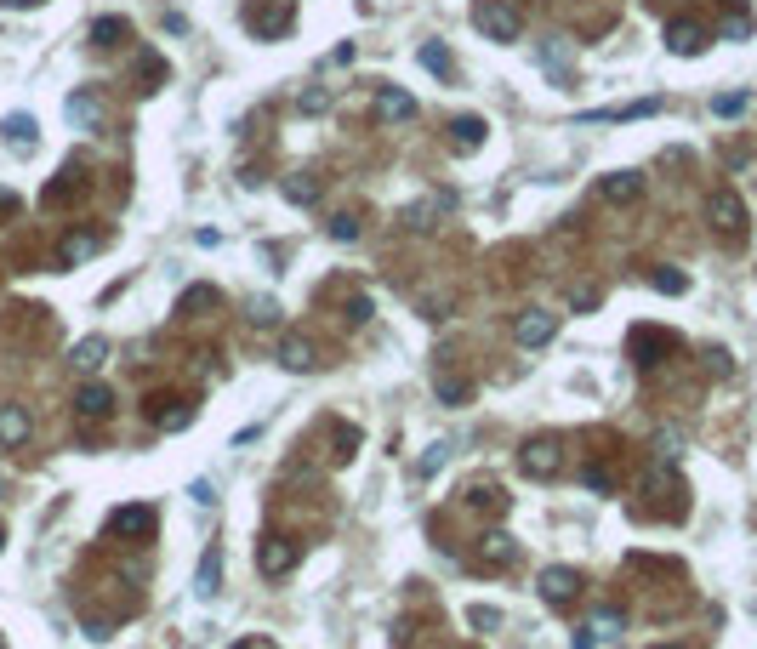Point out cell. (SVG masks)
Masks as SVG:
<instances>
[{"mask_svg":"<svg viewBox=\"0 0 757 649\" xmlns=\"http://www.w3.org/2000/svg\"><path fill=\"white\" fill-rule=\"evenodd\" d=\"M576 586H581V576H576L569 564L541 569V598H547V604H569V598H576Z\"/></svg>","mask_w":757,"mask_h":649,"instance_id":"obj_7","label":"cell"},{"mask_svg":"<svg viewBox=\"0 0 757 649\" xmlns=\"http://www.w3.org/2000/svg\"><path fill=\"white\" fill-rule=\"evenodd\" d=\"M541 57H547V63H552V69H564V63H569V52H564V46H559V40H552V46H541Z\"/></svg>","mask_w":757,"mask_h":649,"instance_id":"obj_37","label":"cell"},{"mask_svg":"<svg viewBox=\"0 0 757 649\" xmlns=\"http://www.w3.org/2000/svg\"><path fill=\"white\" fill-rule=\"evenodd\" d=\"M120 35H126V18H97L91 23V46H120Z\"/></svg>","mask_w":757,"mask_h":649,"instance_id":"obj_22","label":"cell"},{"mask_svg":"<svg viewBox=\"0 0 757 649\" xmlns=\"http://www.w3.org/2000/svg\"><path fill=\"white\" fill-rule=\"evenodd\" d=\"M667 46H672L677 57H701L706 52V29L694 23V18H672L667 23Z\"/></svg>","mask_w":757,"mask_h":649,"instance_id":"obj_4","label":"cell"},{"mask_svg":"<svg viewBox=\"0 0 757 649\" xmlns=\"http://www.w3.org/2000/svg\"><path fill=\"white\" fill-rule=\"evenodd\" d=\"M280 365H285V370H307V365H314V342L290 331L285 342H280Z\"/></svg>","mask_w":757,"mask_h":649,"instance_id":"obj_15","label":"cell"},{"mask_svg":"<svg viewBox=\"0 0 757 649\" xmlns=\"http://www.w3.org/2000/svg\"><path fill=\"white\" fill-rule=\"evenodd\" d=\"M108 359V336H86V342H74V365L80 370H97Z\"/></svg>","mask_w":757,"mask_h":649,"instance_id":"obj_19","label":"cell"},{"mask_svg":"<svg viewBox=\"0 0 757 649\" xmlns=\"http://www.w3.org/2000/svg\"><path fill=\"white\" fill-rule=\"evenodd\" d=\"M598 194H604L610 206H632V199L643 194V177L638 172H610L604 182H598Z\"/></svg>","mask_w":757,"mask_h":649,"instance_id":"obj_9","label":"cell"},{"mask_svg":"<svg viewBox=\"0 0 757 649\" xmlns=\"http://www.w3.org/2000/svg\"><path fill=\"white\" fill-rule=\"evenodd\" d=\"M655 649H672V644H655Z\"/></svg>","mask_w":757,"mask_h":649,"instance_id":"obj_41","label":"cell"},{"mask_svg":"<svg viewBox=\"0 0 757 649\" xmlns=\"http://www.w3.org/2000/svg\"><path fill=\"white\" fill-rule=\"evenodd\" d=\"M69 194H74V182H69V172H63V177H57V182H52V189H46V194H40V206H63V199H69Z\"/></svg>","mask_w":757,"mask_h":649,"instance_id":"obj_30","label":"cell"},{"mask_svg":"<svg viewBox=\"0 0 757 649\" xmlns=\"http://www.w3.org/2000/svg\"><path fill=\"white\" fill-rule=\"evenodd\" d=\"M410 114H416V97H410V91L376 86V120H382V126H399V120H410Z\"/></svg>","mask_w":757,"mask_h":649,"instance_id":"obj_6","label":"cell"},{"mask_svg":"<svg viewBox=\"0 0 757 649\" xmlns=\"http://www.w3.org/2000/svg\"><path fill=\"white\" fill-rule=\"evenodd\" d=\"M586 490H604V496H610V490H615V473H610V468H586Z\"/></svg>","mask_w":757,"mask_h":649,"instance_id":"obj_33","label":"cell"},{"mask_svg":"<svg viewBox=\"0 0 757 649\" xmlns=\"http://www.w3.org/2000/svg\"><path fill=\"white\" fill-rule=\"evenodd\" d=\"M216 569H223V547H206V559H199V576H194V593H199V598L216 593Z\"/></svg>","mask_w":757,"mask_h":649,"instance_id":"obj_17","label":"cell"},{"mask_svg":"<svg viewBox=\"0 0 757 649\" xmlns=\"http://www.w3.org/2000/svg\"><path fill=\"white\" fill-rule=\"evenodd\" d=\"M467 393H473V388H467L461 376H439V399H444V405H461Z\"/></svg>","mask_w":757,"mask_h":649,"instance_id":"obj_27","label":"cell"},{"mask_svg":"<svg viewBox=\"0 0 757 649\" xmlns=\"http://www.w3.org/2000/svg\"><path fill=\"white\" fill-rule=\"evenodd\" d=\"M712 108H718V114H723V120H729V114H740V108H746V97H735V91H729V97H718Z\"/></svg>","mask_w":757,"mask_h":649,"instance_id":"obj_36","label":"cell"},{"mask_svg":"<svg viewBox=\"0 0 757 649\" xmlns=\"http://www.w3.org/2000/svg\"><path fill=\"white\" fill-rule=\"evenodd\" d=\"M450 131H456V148H461V154H473L478 143H484V131H490V126H484L478 114H456V120H450Z\"/></svg>","mask_w":757,"mask_h":649,"instance_id":"obj_14","label":"cell"},{"mask_svg":"<svg viewBox=\"0 0 757 649\" xmlns=\"http://www.w3.org/2000/svg\"><path fill=\"white\" fill-rule=\"evenodd\" d=\"M148 524H154V513H148V507H137V513H120L114 518V530H148Z\"/></svg>","mask_w":757,"mask_h":649,"instance_id":"obj_31","label":"cell"},{"mask_svg":"<svg viewBox=\"0 0 757 649\" xmlns=\"http://www.w3.org/2000/svg\"><path fill=\"white\" fill-rule=\"evenodd\" d=\"M444 451H450V444H427V456H422V473H433L444 461Z\"/></svg>","mask_w":757,"mask_h":649,"instance_id":"obj_38","label":"cell"},{"mask_svg":"<svg viewBox=\"0 0 757 649\" xmlns=\"http://www.w3.org/2000/svg\"><path fill=\"white\" fill-rule=\"evenodd\" d=\"M649 280H655V291H667V297H684V291H689V280H684V274H672V268H655Z\"/></svg>","mask_w":757,"mask_h":649,"instance_id":"obj_26","label":"cell"},{"mask_svg":"<svg viewBox=\"0 0 757 649\" xmlns=\"http://www.w3.org/2000/svg\"><path fill=\"white\" fill-rule=\"evenodd\" d=\"M484 559H490V564H496V559L507 564V559H513V535H490V541H484Z\"/></svg>","mask_w":757,"mask_h":649,"instance_id":"obj_29","label":"cell"},{"mask_svg":"<svg viewBox=\"0 0 757 649\" xmlns=\"http://www.w3.org/2000/svg\"><path fill=\"white\" fill-rule=\"evenodd\" d=\"M0 6H12V12H23V6H35V0H0Z\"/></svg>","mask_w":757,"mask_h":649,"instance_id":"obj_39","label":"cell"},{"mask_svg":"<svg viewBox=\"0 0 757 649\" xmlns=\"http://www.w3.org/2000/svg\"><path fill=\"white\" fill-rule=\"evenodd\" d=\"M199 308H216V291H211V285H194V291H182L177 314H199Z\"/></svg>","mask_w":757,"mask_h":649,"instance_id":"obj_24","label":"cell"},{"mask_svg":"<svg viewBox=\"0 0 757 649\" xmlns=\"http://www.w3.org/2000/svg\"><path fill=\"white\" fill-rule=\"evenodd\" d=\"M319 108H331V91H302V114H319Z\"/></svg>","mask_w":757,"mask_h":649,"instance_id":"obj_35","label":"cell"},{"mask_svg":"<svg viewBox=\"0 0 757 649\" xmlns=\"http://www.w3.org/2000/svg\"><path fill=\"white\" fill-rule=\"evenodd\" d=\"M257 569H262V576H285V569H297V547H290V541H262V547H257Z\"/></svg>","mask_w":757,"mask_h":649,"instance_id":"obj_8","label":"cell"},{"mask_svg":"<svg viewBox=\"0 0 757 649\" xmlns=\"http://www.w3.org/2000/svg\"><path fill=\"white\" fill-rule=\"evenodd\" d=\"M706 223H712L723 240H740V234H746V206H740V194L718 189L712 199H706Z\"/></svg>","mask_w":757,"mask_h":649,"instance_id":"obj_1","label":"cell"},{"mask_svg":"<svg viewBox=\"0 0 757 649\" xmlns=\"http://www.w3.org/2000/svg\"><path fill=\"white\" fill-rule=\"evenodd\" d=\"M285 194L297 199V206H314V199H319V182H307V172H297V177H285Z\"/></svg>","mask_w":757,"mask_h":649,"instance_id":"obj_25","label":"cell"},{"mask_svg":"<svg viewBox=\"0 0 757 649\" xmlns=\"http://www.w3.org/2000/svg\"><path fill=\"white\" fill-rule=\"evenodd\" d=\"M518 468L530 478H552V473H559V444H552V439H530L524 456H518Z\"/></svg>","mask_w":757,"mask_h":649,"instance_id":"obj_5","label":"cell"},{"mask_svg":"<svg viewBox=\"0 0 757 649\" xmlns=\"http://www.w3.org/2000/svg\"><path fill=\"white\" fill-rule=\"evenodd\" d=\"M251 29H257V35H285V29H290V6H273V12L251 6Z\"/></svg>","mask_w":757,"mask_h":649,"instance_id":"obj_16","label":"cell"},{"mask_svg":"<svg viewBox=\"0 0 757 649\" xmlns=\"http://www.w3.org/2000/svg\"><path fill=\"white\" fill-rule=\"evenodd\" d=\"M746 35H752V12L729 6V12H723V40H746Z\"/></svg>","mask_w":757,"mask_h":649,"instance_id":"obj_20","label":"cell"},{"mask_svg":"<svg viewBox=\"0 0 757 649\" xmlns=\"http://www.w3.org/2000/svg\"><path fill=\"white\" fill-rule=\"evenodd\" d=\"M473 23L484 29L490 40H518V35H524V18H518L513 6H501V0H478V6H473Z\"/></svg>","mask_w":757,"mask_h":649,"instance_id":"obj_2","label":"cell"},{"mask_svg":"<svg viewBox=\"0 0 757 649\" xmlns=\"http://www.w3.org/2000/svg\"><path fill=\"white\" fill-rule=\"evenodd\" d=\"M97 245H103L97 234H69V240H63V262L74 268V262H86L91 251H97Z\"/></svg>","mask_w":757,"mask_h":649,"instance_id":"obj_21","label":"cell"},{"mask_svg":"<svg viewBox=\"0 0 757 649\" xmlns=\"http://www.w3.org/2000/svg\"><path fill=\"white\" fill-rule=\"evenodd\" d=\"M559 336V314H547V308H530V314H518V342L524 348H541Z\"/></svg>","mask_w":757,"mask_h":649,"instance_id":"obj_3","label":"cell"},{"mask_svg":"<svg viewBox=\"0 0 757 649\" xmlns=\"http://www.w3.org/2000/svg\"><path fill=\"white\" fill-rule=\"evenodd\" d=\"M444 211H450V199H422V206L405 211V223H410V228H439Z\"/></svg>","mask_w":757,"mask_h":649,"instance_id":"obj_18","label":"cell"},{"mask_svg":"<svg viewBox=\"0 0 757 649\" xmlns=\"http://www.w3.org/2000/svg\"><path fill=\"white\" fill-rule=\"evenodd\" d=\"M234 649H268V644H234Z\"/></svg>","mask_w":757,"mask_h":649,"instance_id":"obj_40","label":"cell"},{"mask_svg":"<svg viewBox=\"0 0 757 649\" xmlns=\"http://www.w3.org/2000/svg\"><path fill=\"white\" fill-rule=\"evenodd\" d=\"M6 143H12V148H29V143H35V120H29V114H12V120H6Z\"/></svg>","mask_w":757,"mask_h":649,"instance_id":"obj_23","label":"cell"},{"mask_svg":"<svg viewBox=\"0 0 757 649\" xmlns=\"http://www.w3.org/2000/svg\"><path fill=\"white\" fill-rule=\"evenodd\" d=\"M74 405H80V416H91V422H103V416L114 410V393H108L103 382H91V388H80V399H74Z\"/></svg>","mask_w":757,"mask_h":649,"instance_id":"obj_13","label":"cell"},{"mask_svg":"<svg viewBox=\"0 0 757 649\" xmlns=\"http://www.w3.org/2000/svg\"><path fill=\"white\" fill-rule=\"evenodd\" d=\"M69 126H103L97 91H74V97H69Z\"/></svg>","mask_w":757,"mask_h":649,"instance_id":"obj_10","label":"cell"},{"mask_svg":"<svg viewBox=\"0 0 757 649\" xmlns=\"http://www.w3.org/2000/svg\"><path fill=\"white\" fill-rule=\"evenodd\" d=\"M331 240H342V245H348V240H359V216H348V211H342V216H331Z\"/></svg>","mask_w":757,"mask_h":649,"instance_id":"obj_28","label":"cell"},{"mask_svg":"<svg viewBox=\"0 0 757 649\" xmlns=\"http://www.w3.org/2000/svg\"><path fill=\"white\" fill-rule=\"evenodd\" d=\"M23 439H29V410L0 405V444H23Z\"/></svg>","mask_w":757,"mask_h":649,"instance_id":"obj_11","label":"cell"},{"mask_svg":"<svg viewBox=\"0 0 757 649\" xmlns=\"http://www.w3.org/2000/svg\"><path fill=\"white\" fill-rule=\"evenodd\" d=\"M593 627L604 632V638H615V632H621V615H615V610H598V615H593Z\"/></svg>","mask_w":757,"mask_h":649,"instance_id":"obj_34","label":"cell"},{"mask_svg":"<svg viewBox=\"0 0 757 649\" xmlns=\"http://www.w3.org/2000/svg\"><path fill=\"white\" fill-rule=\"evenodd\" d=\"M422 63L433 74H450V57H444V46H422Z\"/></svg>","mask_w":757,"mask_h":649,"instance_id":"obj_32","label":"cell"},{"mask_svg":"<svg viewBox=\"0 0 757 649\" xmlns=\"http://www.w3.org/2000/svg\"><path fill=\"white\" fill-rule=\"evenodd\" d=\"M660 114V97H643V103H621V108H593L586 120H649Z\"/></svg>","mask_w":757,"mask_h":649,"instance_id":"obj_12","label":"cell"}]
</instances>
